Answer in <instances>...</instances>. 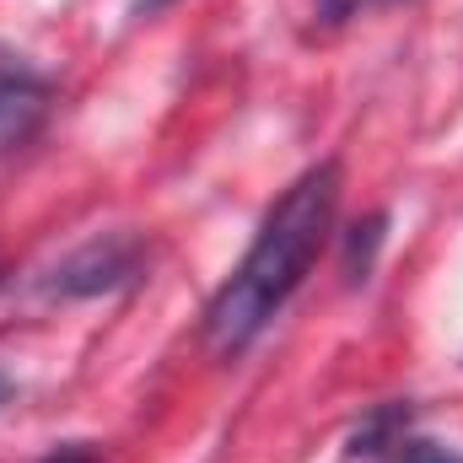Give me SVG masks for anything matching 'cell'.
Wrapping results in <instances>:
<instances>
[{
    "label": "cell",
    "mask_w": 463,
    "mask_h": 463,
    "mask_svg": "<svg viewBox=\"0 0 463 463\" xmlns=\"http://www.w3.org/2000/svg\"><path fill=\"white\" fill-rule=\"evenodd\" d=\"M340 162H318L307 167L259 222L242 264L216 286V297L205 302V340L216 355H242L275 318L280 307L302 291V280L313 275L329 232H335V211H340Z\"/></svg>",
    "instance_id": "1"
},
{
    "label": "cell",
    "mask_w": 463,
    "mask_h": 463,
    "mask_svg": "<svg viewBox=\"0 0 463 463\" xmlns=\"http://www.w3.org/2000/svg\"><path fill=\"white\" fill-rule=\"evenodd\" d=\"M146 237L140 232H103L92 242H81L76 253H65L49 275H43V297H60V302H87V297H109L124 291L146 275Z\"/></svg>",
    "instance_id": "2"
},
{
    "label": "cell",
    "mask_w": 463,
    "mask_h": 463,
    "mask_svg": "<svg viewBox=\"0 0 463 463\" xmlns=\"http://www.w3.org/2000/svg\"><path fill=\"white\" fill-rule=\"evenodd\" d=\"M49 114V81L33 76L27 65L0 71V151L22 146Z\"/></svg>",
    "instance_id": "3"
},
{
    "label": "cell",
    "mask_w": 463,
    "mask_h": 463,
    "mask_svg": "<svg viewBox=\"0 0 463 463\" xmlns=\"http://www.w3.org/2000/svg\"><path fill=\"white\" fill-rule=\"evenodd\" d=\"M410 426H415V404H410V399H383V404H372V410L350 426L345 453L350 458H366V463H383L404 437H410Z\"/></svg>",
    "instance_id": "4"
},
{
    "label": "cell",
    "mask_w": 463,
    "mask_h": 463,
    "mask_svg": "<svg viewBox=\"0 0 463 463\" xmlns=\"http://www.w3.org/2000/svg\"><path fill=\"white\" fill-rule=\"evenodd\" d=\"M388 242V211H372L366 222L345 232V286H366L377 269V253Z\"/></svg>",
    "instance_id": "5"
},
{
    "label": "cell",
    "mask_w": 463,
    "mask_h": 463,
    "mask_svg": "<svg viewBox=\"0 0 463 463\" xmlns=\"http://www.w3.org/2000/svg\"><path fill=\"white\" fill-rule=\"evenodd\" d=\"M383 463H463V453L448 448V442H437V437H415V431H410Z\"/></svg>",
    "instance_id": "6"
},
{
    "label": "cell",
    "mask_w": 463,
    "mask_h": 463,
    "mask_svg": "<svg viewBox=\"0 0 463 463\" xmlns=\"http://www.w3.org/2000/svg\"><path fill=\"white\" fill-rule=\"evenodd\" d=\"M38 463H98V448L92 442H60V448H49Z\"/></svg>",
    "instance_id": "7"
},
{
    "label": "cell",
    "mask_w": 463,
    "mask_h": 463,
    "mask_svg": "<svg viewBox=\"0 0 463 463\" xmlns=\"http://www.w3.org/2000/svg\"><path fill=\"white\" fill-rule=\"evenodd\" d=\"M11 393H16V383H11V372H5V366H0V404H5V399H11Z\"/></svg>",
    "instance_id": "8"
},
{
    "label": "cell",
    "mask_w": 463,
    "mask_h": 463,
    "mask_svg": "<svg viewBox=\"0 0 463 463\" xmlns=\"http://www.w3.org/2000/svg\"><path fill=\"white\" fill-rule=\"evenodd\" d=\"M162 5H167V0H140V16H146V11H162Z\"/></svg>",
    "instance_id": "9"
},
{
    "label": "cell",
    "mask_w": 463,
    "mask_h": 463,
    "mask_svg": "<svg viewBox=\"0 0 463 463\" xmlns=\"http://www.w3.org/2000/svg\"><path fill=\"white\" fill-rule=\"evenodd\" d=\"M350 5L361 11V5H399V0H350Z\"/></svg>",
    "instance_id": "10"
}]
</instances>
